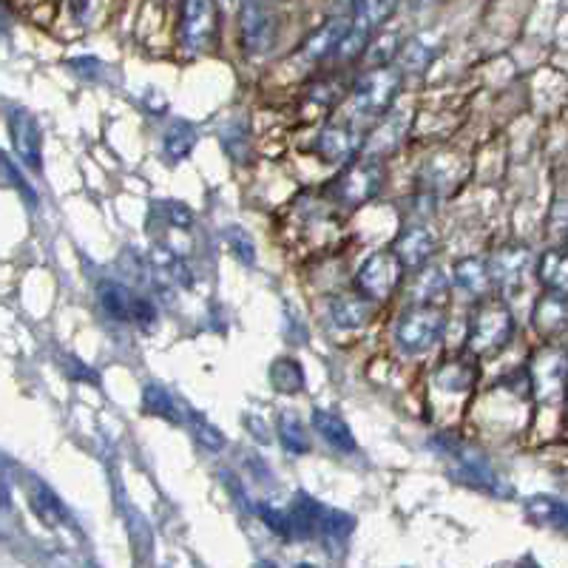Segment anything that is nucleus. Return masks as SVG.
Segmentation results:
<instances>
[{
	"label": "nucleus",
	"mask_w": 568,
	"mask_h": 568,
	"mask_svg": "<svg viewBox=\"0 0 568 568\" xmlns=\"http://www.w3.org/2000/svg\"><path fill=\"white\" fill-rule=\"evenodd\" d=\"M319 154L327 162H347L355 154V137L347 128H327L319 137Z\"/></svg>",
	"instance_id": "17"
},
{
	"label": "nucleus",
	"mask_w": 568,
	"mask_h": 568,
	"mask_svg": "<svg viewBox=\"0 0 568 568\" xmlns=\"http://www.w3.org/2000/svg\"><path fill=\"white\" fill-rule=\"evenodd\" d=\"M355 520L347 512H338V509H321V520H319V534H324L327 540H336L341 543L347 534L353 532Z\"/></svg>",
	"instance_id": "25"
},
{
	"label": "nucleus",
	"mask_w": 568,
	"mask_h": 568,
	"mask_svg": "<svg viewBox=\"0 0 568 568\" xmlns=\"http://www.w3.org/2000/svg\"><path fill=\"white\" fill-rule=\"evenodd\" d=\"M532 267V253L526 248H512L497 253L495 270H497V282L503 284L506 290H512L517 284H523L526 273Z\"/></svg>",
	"instance_id": "13"
},
{
	"label": "nucleus",
	"mask_w": 568,
	"mask_h": 568,
	"mask_svg": "<svg viewBox=\"0 0 568 568\" xmlns=\"http://www.w3.org/2000/svg\"><path fill=\"white\" fill-rule=\"evenodd\" d=\"M6 177H9V179H12V182H15V185H18L20 194H29V196H32V202H35V194H32L29 182L18 177V171H15V165H12V160H6Z\"/></svg>",
	"instance_id": "34"
},
{
	"label": "nucleus",
	"mask_w": 568,
	"mask_h": 568,
	"mask_svg": "<svg viewBox=\"0 0 568 568\" xmlns=\"http://www.w3.org/2000/svg\"><path fill=\"white\" fill-rule=\"evenodd\" d=\"M432 233L424 228H409L401 239H398V259L404 262V267H421L432 253Z\"/></svg>",
	"instance_id": "14"
},
{
	"label": "nucleus",
	"mask_w": 568,
	"mask_h": 568,
	"mask_svg": "<svg viewBox=\"0 0 568 568\" xmlns=\"http://www.w3.org/2000/svg\"><path fill=\"white\" fill-rule=\"evenodd\" d=\"M154 265H157V273H160L165 282L171 284H191V273H188V267L182 265V259L174 256L171 250H157L154 253Z\"/></svg>",
	"instance_id": "27"
},
{
	"label": "nucleus",
	"mask_w": 568,
	"mask_h": 568,
	"mask_svg": "<svg viewBox=\"0 0 568 568\" xmlns=\"http://www.w3.org/2000/svg\"><path fill=\"white\" fill-rule=\"evenodd\" d=\"M213 35V0H185L182 15V37L188 49H202L211 43Z\"/></svg>",
	"instance_id": "8"
},
{
	"label": "nucleus",
	"mask_w": 568,
	"mask_h": 568,
	"mask_svg": "<svg viewBox=\"0 0 568 568\" xmlns=\"http://www.w3.org/2000/svg\"><path fill=\"white\" fill-rule=\"evenodd\" d=\"M455 282L461 284L469 293H483L489 287V267L478 259H466L455 267Z\"/></svg>",
	"instance_id": "22"
},
{
	"label": "nucleus",
	"mask_w": 568,
	"mask_h": 568,
	"mask_svg": "<svg viewBox=\"0 0 568 568\" xmlns=\"http://www.w3.org/2000/svg\"><path fill=\"white\" fill-rule=\"evenodd\" d=\"M378 182H381V174H378V168L373 165H358V168H350L344 179L338 182V194L341 199H347V202H364V199H370V196L378 191Z\"/></svg>",
	"instance_id": "11"
},
{
	"label": "nucleus",
	"mask_w": 568,
	"mask_h": 568,
	"mask_svg": "<svg viewBox=\"0 0 568 568\" xmlns=\"http://www.w3.org/2000/svg\"><path fill=\"white\" fill-rule=\"evenodd\" d=\"M313 426H316L319 438H324V444H330L338 452H353L355 449L353 429L336 412L316 407L313 409Z\"/></svg>",
	"instance_id": "10"
},
{
	"label": "nucleus",
	"mask_w": 568,
	"mask_h": 568,
	"mask_svg": "<svg viewBox=\"0 0 568 568\" xmlns=\"http://www.w3.org/2000/svg\"><path fill=\"white\" fill-rule=\"evenodd\" d=\"M441 336H444V316L441 310H432L429 304H418L407 310L395 330L398 344L407 353H424L429 347H435Z\"/></svg>",
	"instance_id": "2"
},
{
	"label": "nucleus",
	"mask_w": 568,
	"mask_h": 568,
	"mask_svg": "<svg viewBox=\"0 0 568 568\" xmlns=\"http://www.w3.org/2000/svg\"><path fill=\"white\" fill-rule=\"evenodd\" d=\"M191 424H194L196 435H199V441L205 446H211V449H219L222 446V435H219V429H213L208 421H202L199 415H191Z\"/></svg>",
	"instance_id": "31"
},
{
	"label": "nucleus",
	"mask_w": 568,
	"mask_h": 568,
	"mask_svg": "<svg viewBox=\"0 0 568 568\" xmlns=\"http://www.w3.org/2000/svg\"><path fill=\"white\" fill-rule=\"evenodd\" d=\"M265 568H276V566H265Z\"/></svg>",
	"instance_id": "38"
},
{
	"label": "nucleus",
	"mask_w": 568,
	"mask_h": 568,
	"mask_svg": "<svg viewBox=\"0 0 568 568\" xmlns=\"http://www.w3.org/2000/svg\"><path fill=\"white\" fill-rule=\"evenodd\" d=\"M296 568H316V566H310V563H302V566H296Z\"/></svg>",
	"instance_id": "37"
},
{
	"label": "nucleus",
	"mask_w": 568,
	"mask_h": 568,
	"mask_svg": "<svg viewBox=\"0 0 568 568\" xmlns=\"http://www.w3.org/2000/svg\"><path fill=\"white\" fill-rule=\"evenodd\" d=\"M168 208H171V211H165V216H168L174 225H185V228L191 225V219H194V216H191V211H188L185 205H179V202H168Z\"/></svg>",
	"instance_id": "32"
},
{
	"label": "nucleus",
	"mask_w": 568,
	"mask_h": 568,
	"mask_svg": "<svg viewBox=\"0 0 568 568\" xmlns=\"http://www.w3.org/2000/svg\"><path fill=\"white\" fill-rule=\"evenodd\" d=\"M29 503L35 509V515L46 523V526H71L69 509L63 506V500L54 495L52 489L46 483H35L32 486V495H29Z\"/></svg>",
	"instance_id": "12"
},
{
	"label": "nucleus",
	"mask_w": 568,
	"mask_h": 568,
	"mask_svg": "<svg viewBox=\"0 0 568 568\" xmlns=\"http://www.w3.org/2000/svg\"><path fill=\"white\" fill-rule=\"evenodd\" d=\"M515 333V319L503 304H483L469 330V347L478 355H489L503 350Z\"/></svg>",
	"instance_id": "1"
},
{
	"label": "nucleus",
	"mask_w": 568,
	"mask_h": 568,
	"mask_svg": "<svg viewBox=\"0 0 568 568\" xmlns=\"http://www.w3.org/2000/svg\"><path fill=\"white\" fill-rule=\"evenodd\" d=\"M9 128H12V142H15V151L23 160V165L29 168H40V131H37V123L26 114V111H12V120H9Z\"/></svg>",
	"instance_id": "9"
},
{
	"label": "nucleus",
	"mask_w": 568,
	"mask_h": 568,
	"mask_svg": "<svg viewBox=\"0 0 568 568\" xmlns=\"http://www.w3.org/2000/svg\"><path fill=\"white\" fill-rule=\"evenodd\" d=\"M409 3H412V9H418V12H421V9H426V6H432L435 0H409Z\"/></svg>",
	"instance_id": "35"
},
{
	"label": "nucleus",
	"mask_w": 568,
	"mask_h": 568,
	"mask_svg": "<svg viewBox=\"0 0 568 568\" xmlns=\"http://www.w3.org/2000/svg\"><path fill=\"white\" fill-rule=\"evenodd\" d=\"M69 364H71V367H74V370H66V373H69L71 378H83L86 384H97V375L91 373L86 364H80V361H74V358H71Z\"/></svg>",
	"instance_id": "33"
},
{
	"label": "nucleus",
	"mask_w": 568,
	"mask_h": 568,
	"mask_svg": "<svg viewBox=\"0 0 568 568\" xmlns=\"http://www.w3.org/2000/svg\"><path fill=\"white\" fill-rule=\"evenodd\" d=\"M398 86H401V77L390 69L367 74L353 91V111L358 117H381V114H387Z\"/></svg>",
	"instance_id": "5"
},
{
	"label": "nucleus",
	"mask_w": 568,
	"mask_h": 568,
	"mask_svg": "<svg viewBox=\"0 0 568 568\" xmlns=\"http://www.w3.org/2000/svg\"><path fill=\"white\" fill-rule=\"evenodd\" d=\"M196 142V134L194 128L188 123H177L168 134H165V142H162V148H165V154H168V160H182V157H188L191 154V148H194Z\"/></svg>",
	"instance_id": "23"
},
{
	"label": "nucleus",
	"mask_w": 568,
	"mask_h": 568,
	"mask_svg": "<svg viewBox=\"0 0 568 568\" xmlns=\"http://www.w3.org/2000/svg\"><path fill=\"white\" fill-rule=\"evenodd\" d=\"M517 568H540V566L534 563L532 557H526V560H523V563H520V566H517Z\"/></svg>",
	"instance_id": "36"
},
{
	"label": "nucleus",
	"mask_w": 568,
	"mask_h": 568,
	"mask_svg": "<svg viewBox=\"0 0 568 568\" xmlns=\"http://www.w3.org/2000/svg\"><path fill=\"white\" fill-rule=\"evenodd\" d=\"M415 299L421 304H441L446 299V279L441 270H426L424 276L415 282Z\"/></svg>",
	"instance_id": "26"
},
{
	"label": "nucleus",
	"mask_w": 568,
	"mask_h": 568,
	"mask_svg": "<svg viewBox=\"0 0 568 568\" xmlns=\"http://www.w3.org/2000/svg\"><path fill=\"white\" fill-rule=\"evenodd\" d=\"M401 273H404V262L398 259V253H375L358 270V290L370 302H384L401 284Z\"/></svg>",
	"instance_id": "3"
},
{
	"label": "nucleus",
	"mask_w": 568,
	"mask_h": 568,
	"mask_svg": "<svg viewBox=\"0 0 568 568\" xmlns=\"http://www.w3.org/2000/svg\"><path fill=\"white\" fill-rule=\"evenodd\" d=\"M435 384H438V390L444 392H469L472 390V384H475V367L472 364H449L444 367L438 378H435Z\"/></svg>",
	"instance_id": "20"
},
{
	"label": "nucleus",
	"mask_w": 568,
	"mask_h": 568,
	"mask_svg": "<svg viewBox=\"0 0 568 568\" xmlns=\"http://www.w3.org/2000/svg\"><path fill=\"white\" fill-rule=\"evenodd\" d=\"M270 384L282 395H296L304 390V370L296 358H276L270 364Z\"/></svg>",
	"instance_id": "16"
},
{
	"label": "nucleus",
	"mask_w": 568,
	"mask_h": 568,
	"mask_svg": "<svg viewBox=\"0 0 568 568\" xmlns=\"http://www.w3.org/2000/svg\"><path fill=\"white\" fill-rule=\"evenodd\" d=\"M540 279L554 293H568V250H551L540 259Z\"/></svg>",
	"instance_id": "18"
},
{
	"label": "nucleus",
	"mask_w": 568,
	"mask_h": 568,
	"mask_svg": "<svg viewBox=\"0 0 568 568\" xmlns=\"http://www.w3.org/2000/svg\"><path fill=\"white\" fill-rule=\"evenodd\" d=\"M142 407H145L148 415H157V418H171V421H177V401L171 398V392L162 390V387H157V384L145 387Z\"/></svg>",
	"instance_id": "24"
},
{
	"label": "nucleus",
	"mask_w": 568,
	"mask_h": 568,
	"mask_svg": "<svg viewBox=\"0 0 568 568\" xmlns=\"http://www.w3.org/2000/svg\"><path fill=\"white\" fill-rule=\"evenodd\" d=\"M259 517L265 520L267 526L282 537H293V523H290V512H279V509H270L267 503L259 506Z\"/></svg>",
	"instance_id": "29"
},
{
	"label": "nucleus",
	"mask_w": 568,
	"mask_h": 568,
	"mask_svg": "<svg viewBox=\"0 0 568 568\" xmlns=\"http://www.w3.org/2000/svg\"><path fill=\"white\" fill-rule=\"evenodd\" d=\"M97 299H100V307H103L114 321H137V324H151V321H154V307H151V302H145L137 293H131L125 284L103 282L100 284Z\"/></svg>",
	"instance_id": "6"
},
{
	"label": "nucleus",
	"mask_w": 568,
	"mask_h": 568,
	"mask_svg": "<svg viewBox=\"0 0 568 568\" xmlns=\"http://www.w3.org/2000/svg\"><path fill=\"white\" fill-rule=\"evenodd\" d=\"M395 3L398 0H358L353 20L347 26V35L341 37V46L336 52L338 57H355L361 52L375 26H381L384 20L390 18Z\"/></svg>",
	"instance_id": "4"
},
{
	"label": "nucleus",
	"mask_w": 568,
	"mask_h": 568,
	"mask_svg": "<svg viewBox=\"0 0 568 568\" xmlns=\"http://www.w3.org/2000/svg\"><path fill=\"white\" fill-rule=\"evenodd\" d=\"M566 319V304L557 302V299H543L540 310H537V321L540 327H554V324H563Z\"/></svg>",
	"instance_id": "30"
},
{
	"label": "nucleus",
	"mask_w": 568,
	"mask_h": 568,
	"mask_svg": "<svg viewBox=\"0 0 568 568\" xmlns=\"http://www.w3.org/2000/svg\"><path fill=\"white\" fill-rule=\"evenodd\" d=\"M330 319L336 327H344V330L361 327L367 321V304L358 302V299H336L330 304Z\"/></svg>",
	"instance_id": "21"
},
{
	"label": "nucleus",
	"mask_w": 568,
	"mask_h": 568,
	"mask_svg": "<svg viewBox=\"0 0 568 568\" xmlns=\"http://www.w3.org/2000/svg\"><path fill=\"white\" fill-rule=\"evenodd\" d=\"M225 242H228V248L233 250V256H236L239 262H245V265H253V262H256V245H253V239H250V233L245 231V228L228 225V228H225Z\"/></svg>",
	"instance_id": "28"
},
{
	"label": "nucleus",
	"mask_w": 568,
	"mask_h": 568,
	"mask_svg": "<svg viewBox=\"0 0 568 568\" xmlns=\"http://www.w3.org/2000/svg\"><path fill=\"white\" fill-rule=\"evenodd\" d=\"M279 441H282V446L290 455H304L310 449L307 429H304L302 418L296 412H282V418H279Z\"/></svg>",
	"instance_id": "19"
},
{
	"label": "nucleus",
	"mask_w": 568,
	"mask_h": 568,
	"mask_svg": "<svg viewBox=\"0 0 568 568\" xmlns=\"http://www.w3.org/2000/svg\"><path fill=\"white\" fill-rule=\"evenodd\" d=\"M267 37H270V18H267L265 0H248L245 9V46L250 52L265 49Z\"/></svg>",
	"instance_id": "15"
},
{
	"label": "nucleus",
	"mask_w": 568,
	"mask_h": 568,
	"mask_svg": "<svg viewBox=\"0 0 568 568\" xmlns=\"http://www.w3.org/2000/svg\"><path fill=\"white\" fill-rule=\"evenodd\" d=\"M532 387L540 401H557L568 387V355L563 350H543L532 364Z\"/></svg>",
	"instance_id": "7"
}]
</instances>
